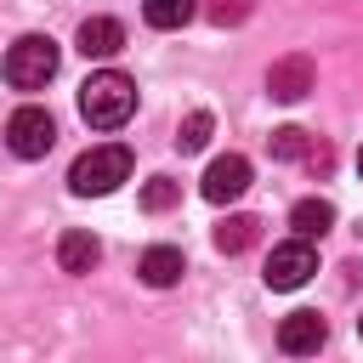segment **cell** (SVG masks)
I'll use <instances>...</instances> for the list:
<instances>
[{
  "mask_svg": "<svg viewBox=\"0 0 363 363\" xmlns=\"http://www.w3.org/2000/svg\"><path fill=\"white\" fill-rule=\"evenodd\" d=\"M255 233H261V221H255V216H227V221L216 227V250H221V255H238V250H250V244H255Z\"/></svg>",
  "mask_w": 363,
  "mask_h": 363,
  "instance_id": "cell-13",
  "label": "cell"
},
{
  "mask_svg": "<svg viewBox=\"0 0 363 363\" xmlns=\"http://www.w3.org/2000/svg\"><path fill=\"white\" fill-rule=\"evenodd\" d=\"M193 11H199V0H142L147 28H182V23H193Z\"/></svg>",
  "mask_w": 363,
  "mask_h": 363,
  "instance_id": "cell-14",
  "label": "cell"
},
{
  "mask_svg": "<svg viewBox=\"0 0 363 363\" xmlns=\"http://www.w3.org/2000/svg\"><path fill=\"white\" fill-rule=\"evenodd\" d=\"M136 272H142V284H147V289H170V284H182L187 261H182V250H176V244H153V250H142Z\"/></svg>",
  "mask_w": 363,
  "mask_h": 363,
  "instance_id": "cell-10",
  "label": "cell"
},
{
  "mask_svg": "<svg viewBox=\"0 0 363 363\" xmlns=\"http://www.w3.org/2000/svg\"><path fill=\"white\" fill-rule=\"evenodd\" d=\"M210 130H216V119H210L204 108H193V113L182 119V130H176V147H182V153H199V147L210 142Z\"/></svg>",
  "mask_w": 363,
  "mask_h": 363,
  "instance_id": "cell-15",
  "label": "cell"
},
{
  "mask_svg": "<svg viewBox=\"0 0 363 363\" xmlns=\"http://www.w3.org/2000/svg\"><path fill=\"white\" fill-rule=\"evenodd\" d=\"M272 159H312V136H306L301 125L272 130Z\"/></svg>",
  "mask_w": 363,
  "mask_h": 363,
  "instance_id": "cell-16",
  "label": "cell"
},
{
  "mask_svg": "<svg viewBox=\"0 0 363 363\" xmlns=\"http://www.w3.org/2000/svg\"><path fill=\"white\" fill-rule=\"evenodd\" d=\"M289 227H295L301 238H318V233L335 227V204H329V199H301V204L289 210Z\"/></svg>",
  "mask_w": 363,
  "mask_h": 363,
  "instance_id": "cell-12",
  "label": "cell"
},
{
  "mask_svg": "<svg viewBox=\"0 0 363 363\" xmlns=\"http://www.w3.org/2000/svg\"><path fill=\"white\" fill-rule=\"evenodd\" d=\"M357 335H363V318H357Z\"/></svg>",
  "mask_w": 363,
  "mask_h": 363,
  "instance_id": "cell-20",
  "label": "cell"
},
{
  "mask_svg": "<svg viewBox=\"0 0 363 363\" xmlns=\"http://www.w3.org/2000/svg\"><path fill=\"white\" fill-rule=\"evenodd\" d=\"M96 261H102V244H96V238L85 233V227H68V233L57 238V267H62V272L85 278V272H91Z\"/></svg>",
  "mask_w": 363,
  "mask_h": 363,
  "instance_id": "cell-11",
  "label": "cell"
},
{
  "mask_svg": "<svg viewBox=\"0 0 363 363\" xmlns=\"http://www.w3.org/2000/svg\"><path fill=\"white\" fill-rule=\"evenodd\" d=\"M6 85L11 91H45V79L57 74V40L51 34H23L6 45Z\"/></svg>",
  "mask_w": 363,
  "mask_h": 363,
  "instance_id": "cell-3",
  "label": "cell"
},
{
  "mask_svg": "<svg viewBox=\"0 0 363 363\" xmlns=\"http://www.w3.org/2000/svg\"><path fill=\"white\" fill-rule=\"evenodd\" d=\"M329 340V323L318 318V312H289L284 323H278V346L289 352V357H306V352H318Z\"/></svg>",
  "mask_w": 363,
  "mask_h": 363,
  "instance_id": "cell-8",
  "label": "cell"
},
{
  "mask_svg": "<svg viewBox=\"0 0 363 363\" xmlns=\"http://www.w3.org/2000/svg\"><path fill=\"white\" fill-rule=\"evenodd\" d=\"M312 85H318V68H312V57H301V51H289V57H278V62L267 68V96H272V102H301Z\"/></svg>",
  "mask_w": 363,
  "mask_h": 363,
  "instance_id": "cell-6",
  "label": "cell"
},
{
  "mask_svg": "<svg viewBox=\"0 0 363 363\" xmlns=\"http://www.w3.org/2000/svg\"><path fill=\"white\" fill-rule=\"evenodd\" d=\"M176 199H182V182H170V176H153V182L142 187V210H153V216H164Z\"/></svg>",
  "mask_w": 363,
  "mask_h": 363,
  "instance_id": "cell-17",
  "label": "cell"
},
{
  "mask_svg": "<svg viewBox=\"0 0 363 363\" xmlns=\"http://www.w3.org/2000/svg\"><path fill=\"white\" fill-rule=\"evenodd\" d=\"M318 272V250H312V238H284V244H272V255H267V289H301L306 278Z\"/></svg>",
  "mask_w": 363,
  "mask_h": 363,
  "instance_id": "cell-5",
  "label": "cell"
},
{
  "mask_svg": "<svg viewBox=\"0 0 363 363\" xmlns=\"http://www.w3.org/2000/svg\"><path fill=\"white\" fill-rule=\"evenodd\" d=\"M51 142H57V119H51L40 102H23V108L6 119V147H11L17 159H45Z\"/></svg>",
  "mask_w": 363,
  "mask_h": 363,
  "instance_id": "cell-4",
  "label": "cell"
},
{
  "mask_svg": "<svg viewBox=\"0 0 363 363\" xmlns=\"http://www.w3.org/2000/svg\"><path fill=\"white\" fill-rule=\"evenodd\" d=\"M244 187H250V159H244V153L210 159V170H204V182H199V193H204L210 204H233Z\"/></svg>",
  "mask_w": 363,
  "mask_h": 363,
  "instance_id": "cell-7",
  "label": "cell"
},
{
  "mask_svg": "<svg viewBox=\"0 0 363 363\" xmlns=\"http://www.w3.org/2000/svg\"><path fill=\"white\" fill-rule=\"evenodd\" d=\"M136 113V79L119 74V68H102L79 85V119L91 130H119L125 119Z\"/></svg>",
  "mask_w": 363,
  "mask_h": 363,
  "instance_id": "cell-1",
  "label": "cell"
},
{
  "mask_svg": "<svg viewBox=\"0 0 363 363\" xmlns=\"http://www.w3.org/2000/svg\"><path fill=\"white\" fill-rule=\"evenodd\" d=\"M244 11H250V6H244V0H221V6H210V17H216V23H221V28H227V23H238V17H244Z\"/></svg>",
  "mask_w": 363,
  "mask_h": 363,
  "instance_id": "cell-18",
  "label": "cell"
},
{
  "mask_svg": "<svg viewBox=\"0 0 363 363\" xmlns=\"http://www.w3.org/2000/svg\"><path fill=\"white\" fill-rule=\"evenodd\" d=\"M0 142H6V125H0Z\"/></svg>",
  "mask_w": 363,
  "mask_h": 363,
  "instance_id": "cell-19",
  "label": "cell"
},
{
  "mask_svg": "<svg viewBox=\"0 0 363 363\" xmlns=\"http://www.w3.org/2000/svg\"><path fill=\"white\" fill-rule=\"evenodd\" d=\"M74 45H79L85 57H119V51H125V23H119V17H85L79 34H74Z\"/></svg>",
  "mask_w": 363,
  "mask_h": 363,
  "instance_id": "cell-9",
  "label": "cell"
},
{
  "mask_svg": "<svg viewBox=\"0 0 363 363\" xmlns=\"http://www.w3.org/2000/svg\"><path fill=\"white\" fill-rule=\"evenodd\" d=\"M357 170H363V153H357Z\"/></svg>",
  "mask_w": 363,
  "mask_h": 363,
  "instance_id": "cell-21",
  "label": "cell"
},
{
  "mask_svg": "<svg viewBox=\"0 0 363 363\" xmlns=\"http://www.w3.org/2000/svg\"><path fill=\"white\" fill-rule=\"evenodd\" d=\"M119 182H130V147H119V142L85 147V153L68 164V193H79V199H102V193H113Z\"/></svg>",
  "mask_w": 363,
  "mask_h": 363,
  "instance_id": "cell-2",
  "label": "cell"
}]
</instances>
